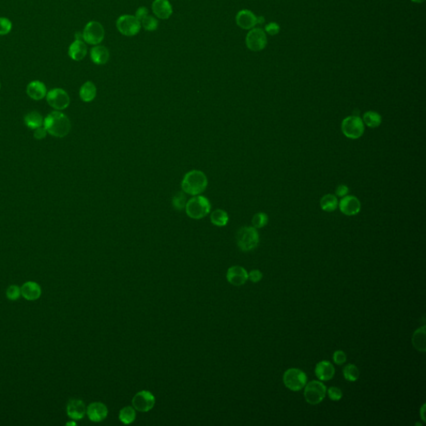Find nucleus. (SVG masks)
Returning a JSON list of instances; mask_svg holds the SVG:
<instances>
[{
    "instance_id": "1",
    "label": "nucleus",
    "mask_w": 426,
    "mask_h": 426,
    "mask_svg": "<svg viewBox=\"0 0 426 426\" xmlns=\"http://www.w3.org/2000/svg\"><path fill=\"white\" fill-rule=\"evenodd\" d=\"M47 132L55 137H64L71 131V122L65 114L59 111L52 112L43 121Z\"/></svg>"
},
{
    "instance_id": "2",
    "label": "nucleus",
    "mask_w": 426,
    "mask_h": 426,
    "mask_svg": "<svg viewBox=\"0 0 426 426\" xmlns=\"http://www.w3.org/2000/svg\"><path fill=\"white\" fill-rule=\"evenodd\" d=\"M208 177L199 170L188 172L182 181V189L185 194L196 196L202 194L208 187Z\"/></svg>"
},
{
    "instance_id": "3",
    "label": "nucleus",
    "mask_w": 426,
    "mask_h": 426,
    "mask_svg": "<svg viewBox=\"0 0 426 426\" xmlns=\"http://www.w3.org/2000/svg\"><path fill=\"white\" fill-rule=\"evenodd\" d=\"M186 213L188 216L193 219H202L210 213V201L207 197L196 195L187 202Z\"/></svg>"
},
{
    "instance_id": "4",
    "label": "nucleus",
    "mask_w": 426,
    "mask_h": 426,
    "mask_svg": "<svg viewBox=\"0 0 426 426\" xmlns=\"http://www.w3.org/2000/svg\"><path fill=\"white\" fill-rule=\"evenodd\" d=\"M237 246L243 252H250L255 249L259 243V234L254 227L240 228L236 232Z\"/></svg>"
},
{
    "instance_id": "5",
    "label": "nucleus",
    "mask_w": 426,
    "mask_h": 426,
    "mask_svg": "<svg viewBox=\"0 0 426 426\" xmlns=\"http://www.w3.org/2000/svg\"><path fill=\"white\" fill-rule=\"evenodd\" d=\"M341 131L349 139H358L364 134L365 124L360 116H347L341 122Z\"/></svg>"
},
{
    "instance_id": "6",
    "label": "nucleus",
    "mask_w": 426,
    "mask_h": 426,
    "mask_svg": "<svg viewBox=\"0 0 426 426\" xmlns=\"http://www.w3.org/2000/svg\"><path fill=\"white\" fill-rule=\"evenodd\" d=\"M307 376L304 371L295 368L287 369L283 375L285 386L293 391H298L303 389L307 385Z\"/></svg>"
},
{
    "instance_id": "7",
    "label": "nucleus",
    "mask_w": 426,
    "mask_h": 426,
    "mask_svg": "<svg viewBox=\"0 0 426 426\" xmlns=\"http://www.w3.org/2000/svg\"><path fill=\"white\" fill-rule=\"evenodd\" d=\"M116 29L124 36L132 37L140 32L142 28L139 20L133 15H122L116 20Z\"/></svg>"
},
{
    "instance_id": "8",
    "label": "nucleus",
    "mask_w": 426,
    "mask_h": 426,
    "mask_svg": "<svg viewBox=\"0 0 426 426\" xmlns=\"http://www.w3.org/2000/svg\"><path fill=\"white\" fill-rule=\"evenodd\" d=\"M105 36L103 26L97 21H91L87 23L82 32V39L85 43L91 45H97Z\"/></svg>"
},
{
    "instance_id": "9",
    "label": "nucleus",
    "mask_w": 426,
    "mask_h": 426,
    "mask_svg": "<svg viewBox=\"0 0 426 426\" xmlns=\"http://www.w3.org/2000/svg\"><path fill=\"white\" fill-rule=\"evenodd\" d=\"M327 387L320 381H313L307 384L305 388L304 396L307 403L317 405L324 400Z\"/></svg>"
},
{
    "instance_id": "10",
    "label": "nucleus",
    "mask_w": 426,
    "mask_h": 426,
    "mask_svg": "<svg viewBox=\"0 0 426 426\" xmlns=\"http://www.w3.org/2000/svg\"><path fill=\"white\" fill-rule=\"evenodd\" d=\"M46 99L49 105L56 110H63L70 103V97L62 88H54L47 93Z\"/></svg>"
},
{
    "instance_id": "11",
    "label": "nucleus",
    "mask_w": 426,
    "mask_h": 426,
    "mask_svg": "<svg viewBox=\"0 0 426 426\" xmlns=\"http://www.w3.org/2000/svg\"><path fill=\"white\" fill-rule=\"evenodd\" d=\"M246 43L247 48L252 51H261L267 45V35L262 29H252L247 34Z\"/></svg>"
},
{
    "instance_id": "12",
    "label": "nucleus",
    "mask_w": 426,
    "mask_h": 426,
    "mask_svg": "<svg viewBox=\"0 0 426 426\" xmlns=\"http://www.w3.org/2000/svg\"><path fill=\"white\" fill-rule=\"evenodd\" d=\"M132 403L134 409L137 411L148 412L154 408L156 400L150 391L142 390L134 395Z\"/></svg>"
},
{
    "instance_id": "13",
    "label": "nucleus",
    "mask_w": 426,
    "mask_h": 426,
    "mask_svg": "<svg viewBox=\"0 0 426 426\" xmlns=\"http://www.w3.org/2000/svg\"><path fill=\"white\" fill-rule=\"evenodd\" d=\"M236 24L243 29H253L256 24L264 23L265 19L262 16H256L252 12L248 9H243L238 12L236 17Z\"/></svg>"
},
{
    "instance_id": "14",
    "label": "nucleus",
    "mask_w": 426,
    "mask_h": 426,
    "mask_svg": "<svg viewBox=\"0 0 426 426\" xmlns=\"http://www.w3.org/2000/svg\"><path fill=\"white\" fill-rule=\"evenodd\" d=\"M338 207L341 213L347 216L357 215L361 209L360 200L355 196H345L341 199Z\"/></svg>"
},
{
    "instance_id": "15",
    "label": "nucleus",
    "mask_w": 426,
    "mask_h": 426,
    "mask_svg": "<svg viewBox=\"0 0 426 426\" xmlns=\"http://www.w3.org/2000/svg\"><path fill=\"white\" fill-rule=\"evenodd\" d=\"M227 279L230 284L235 287H241L248 280V273L243 267L233 266L228 270Z\"/></svg>"
},
{
    "instance_id": "16",
    "label": "nucleus",
    "mask_w": 426,
    "mask_h": 426,
    "mask_svg": "<svg viewBox=\"0 0 426 426\" xmlns=\"http://www.w3.org/2000/svg\"><path fill=\"white\" fill-rule=\"evenodd\" d=\"M108 408L105 405L101 402H94L90 404L87 408L86 414L90 421L93 422H102L108 416Z\"/></svg>"
},
{
    "instance_id": "17",
    "label": "nucleus",
    "mask_w": 426,
    "mask_h": 426,
    "mask_svg": "<svg viewBox=\"0 0 426 426\" xmlns=\"http://www.w3.org/2000/svg\"><path fill=\"white\" fill-rule=\"evenodd\" d=\"M87 412L85 404L78 399H72L67 405V414L73 421H79L84 417Z\"/></svg>"
},
{
    "instance_id": "18",
    "label": "nucleus",
    "mask_w": 426,
    "mask_h": 426,
    "mask_svg": "<svg viewBox=\"0 0 426 426\" xmlns=\"http://www.w3.org/2000/svg\"><path fill=\"white\" fill-rule=\"evenodd\" d=\"M152 9L154 15L161 19H168L174 12L168 0H154Z\"/></svg>"
},
{
    "instance_id": "19",
    "label": "nucleus",
    "mask_w": 426,
    "mask_h": 426,
    "mask_svg": "<svg viewBox=\"0 0 426 426\" xmlns=\"http://www.w3.org/2000/svg\"><path fill=\"white\" fill-rule=\"evenodd\" d=\"M42 295V289L37 282L27 281L21 287V295L27 301H36Z\"/></svg>"
},
{
    "instance_id": "20",
    "label": "nucleus",
    "mask_w": 426,
    "mask_h": 426,
    "mask_svg": "<svg viewBox=\"0 0 426 426\" xmlns=\"http://www.w3.org/2000/svg\"><path fill=\"white\" fill-rule=\"evenodd\" d=\"M26 92L30 98L39 101V100L43 99V97H46L47 88L43 82L35 80V81L29 82L27 86Z\"/></svg>"
},
{
    "instance_id": "21",
    "label": "nucleus",
    "mask_w": 426,
    "mask_h": 426,
    "mask_svg": "<svg viewBox=\"0 0 426 426\" xmlns=\"http://www.w3.org/2000/svg\"><path fill=\"white\" fill-rule=\"evenodd\" d=\"M88 48L82 40H75L68 48V56L74 61H81L86 57Z\"/></svg>"
},
{
    "instance_id": "22",
    "label": "nucleus",
    "mask_w": 426,
    "mask_h": 426,
    "mask_svg": "<svg viewBox=\"0 0 426 426\" xmlns=\"http://www.w3.org/2000/svg\"><path fill=\"white\" fill-rule=\"evenodd\" d=\"M315 375L321 381H329L335 375V368L332 364L329 361H321L319 362L315 369Z\"/></svg>"
},
{
    "instance_id": "23",
    "label": "nucleus",
    "mask_w": 426,
    "mask_h": 426,
    "mask_svg": "<svg viewBox=\"0 0 426 426\" xmlns=\"http://www.w3.org/2000/svg\"><path fill=\"white\" fill-rule=\"evenodd\" d=\"M90 57L93 62L97 65H103L108 63L110 54L108 49L102 45H96L92 48L90 51Z\"/></svg>"
},
{
    "instance_id": "24",
    "label": "nucleus",
    "mask_w": 426,
    "mask_h": 426,
    "mask_svg": "<svg viewBox=\"0 0 426 426\" xmlns=\"http://www.w3.org/2000/svg\"><path fill=\"white\" fill-rule=\"evenodd\" d=\"M97 95V88L91 81L84 82L80 88V98L85 102H92Z\"/></svg>"
},
{
    "instance_id": "25",
    "label": "nucleus",
    "mask_w": 426,
    "mask_h": 426,
    "mask_svg": "<svg viewBox=\"0 0 426 426\" xmlns=\"http://www.w3.org/2000/svg\"><path fill=\"white\" fill-rule=\"evenodd\" d=\"M412 344L415 349L426 352V327H422L415 330L412 336Z\"/></svg>"
},
{
    "instance_id": "26",
    "label": "nucleus",
    "mask_w": 426,
    "mask_h": 426,
    "mask_svg": "<svg viewBox=\"0 0 426 426\" xmlns=\"http://www.w3.org/2000/svg\"><path fill=\"white\" fill-rule=\"evenodd\" d=\"M43 121L42 115L36 111L29 112L24 116L25 125L33 130L43 126Z\"/></svg>"
},
{
    "instance_id": "27",
    "label": "nucleus",
    "mask_w": 426,
    "mask_h": 426,
    "mask_svg": "<svg viewBox=\"0 0 426 426\" xmlns=\"http://www.w3.org/2000/svg\"><path fill=\"white\" fill-rule=\"evenodd\" d=\"M338 199L337 196L333 195V194H327L325 196H322L321 199V208L322 210L327 213H331L334 211L336 210V208H338Z\"/></svg>"
},
{
    "instance_id": "28",
    "label": "nucleus",
    "mask_w": 426,
    "mask_h": 426,
    "mask_svg": "<svg viewBox=\"0 0 426 426\" xmlns=\"http://www.w3.org/2000/svg\"><path fill=\"white\" fill-rule=\"evenodd\" d=\"M211 222L216 227H225L229 221V216L227 212L222 209H216L211 214Z\"/></svg>"
},
{
    "instance_id": "29",
    "label": "nucleus",
    "mask_w": 426,
    "mask_h": 426,
    "mask_svg": "<svg viewBox=\"0 0 426 426\" xmlns=\"http://www.w3.org/2000/svg\"><path fill=\"white\" fill-rule=\"evenodd\" d=\"M364 124L371 128H378L381 125L382 118L380 114L374 111H368L363 115Z\"/></svg>"
},
{
    "instance_id": "30",
    "label": "nucleus",
    "mask_w": 426,
    "mask_h": 426,
    "mask_svg": "<svg viewBox=\"0 0 426 426\" xmlns=\"http://www.w3.org/2000/svg\"><path fill=\"white\" fill-rule=\"evenodd\" d=\"M136 419V411L135 409L131 407H126L122 408L119 412V420L125 425L132 424Z\"/></svg>"
},
{
    "instance_id": "31",
    "label": "nucleus",
    "mask_w": 426,
    "mask_h": 426,
    "mask_svg": "<svg viewBox=\"0 0 426 426\" xmlns=\"http://www.w3.org/2000/svg\"><path fill=\"white\" fill-rule=\"evenodd\" d=\"M343 375L347 381L354 382L357 381L360 377V370L355 365L348 364L343 369Z\"/></svg>"
},
{
    "instance_id": "32",
    "label": "nucleus",
    "mask_w": 426,
    "mask_h": 426,
    "mask_svg": "<svg viewBox=\"0 0 426 426\" xmlns=\"http://www.w3.org/2000/svg\"><path fill=\"white\" fill-rule=\"evenodd\" d=\"M141 26L147 31H155L158 27V21L156 18L148 15L143 19L140 21Z\"/></svg>"
},
{
    "instance_id": "33",
    "label": "nucleus",
    "mask_w": 426,
    "mask_h": 426,
    "mask_svg": "<svg viewBox=\"0 0 426 426\" xmlns=\"http://www.w3.org/2000/svg\"><path fill=\"white\" fill-rule=\"evenodd\" d=\"M252 222L255 228H264L268 223V216L264 213H256L253 216Z\"/></svg>"
},
{
    "instance_id": "34",
    "label": "nucleus",
    "mask_w": 426,
    "mask_h": 426,
    "mask_svg": "<svg viewBox=\"0 0 426 426\" xmlns=\"http://www.w3.org/2000/svg\"><path fill=\"white\" fill-rule=\"evenodd\" d=\"M186 204H187L186 196L182 192L177 193L173 199V205H174V208L176 210L181 211L186 207Z\"/></svg>"
},
{
    "instance_id": "35",
    "label": "nucleus",
    "mask_w": 426,
    "mask_h": 426,
    "mask_svg": "<svg viewBox=\"0 0 426 426\" xmlns=\"http://www.w3.org/2000/svg\"><path fill=\"white\" fill-rule=\"evenodd\" d=\"M21 295V288L17 285H12L6 290V296L10 301H17Z\"/></svg>"
},
{
    "instance_id": "36",
    "label": "nucleus",
    "mask_w": 426,
    "mask_h": 426,
    "mask_svg": "<svg viewBox=\"0 0 426 426\" xmlns=\"http://www.w3.org/2000/svg\"><path fill=\"white\" fill-rule=\"evenodd\" d=\"M13 23L7 18H0V35H7L11 32Z\"/></svg>"
},
{
    "instance_id": "37",
    "label": "nucleus",
    "mask_w": 426,
    "mask_h": 426,
    "mask_svg": "<svg viewBox=\"0 0 426 426\" xmlns=\"http://www.w3.org/2000/svg\"><path fill=\"white\" fill-rule=\"evenodd\" d=\"M328 395L331 401H338L343 396V393L340 388L337 387H330L328 389Z\"/></svg>"
},
{
    "instance_id": "38",
    "label": "nucleus",
    "mask_w": 426,
    "mask_h": 426,
    "mask_svg": "<svg viewBox=\"0 0 426 426\" xmlns=\"http://www.w3.org/2000/svg\"><path fill=\"white\" fill-rule=\"evenodd\" d=\"M347 355L343 350H336L333 355V360L336 365L341 366L347 361Z\"/></svg>"
},
{
    "instance_id": "39",
    "label": "nucleus",
    "mask_w": 426,
    "mask_h": 426,
    "mask_svg": "<svg viewBox=\"0 0 426 426\" xmlns=\"http://www.w3.org/2000/svg\"><path fill=\"white\" fill-rule=\"evenodd\" d=\"M47 134H48V132L46 130L45 128L42 126V127L34 129V136L38 140L43 139L47 136Z\"/></svg>"
},
{
    "instance_id": "40",
    "label": "nucleus",
    "mask_w": 426,
    "mask_h": 426,
    "mask_svg": "<svg viewBox=\"0 0 426 426\" xmlns=\"http://www.w3.org/2000/svg\"><path fill=\"white\" fill-rule=\"evenodd\" d=\"M262 273L259 270H253L248 274V278L254 283L259 282L262 279Z\"/></svg>"
},
{
    "instance_id": "41",
    "label": "nucleus",
    "mask_w": 426,
    "mask_h": 426,
    "mask_svg": "<svg viewBox=\"0 0 426 426\" xmlns=\"http://www.w3.org/2000/svg\"><path fill=\"white\" fill-rule=\"evenodd\" d=\"M265 29L271 35H276L280 31V26L276 23H270L266 26Z\"/></svg>"
},
{
    "instance_id": "42",
    "label": "nucleus",
    "mask_w": 426,
    "mask_h": 426,
    "mask_svg": "<svg viewBox=\"0 0 426 426\" xmlns=\"http://www.w3.org/2000/svg\"><path fill=\"white\" fill-rule=\"evenodd\" d=\"M348 193H349V188L344 184L339 185L338 187L335 189L336 196H340V197L347 196Z\"/></svg>"
},
{
    "instance_id": "43",
    "label": "nucleus",
    "mask_w": 426,
    "mask_h": 426,
    "mask_svg": "<svg viewBox=\"0 0 426 426\" xmlns=\"http://www.w3.org/2000/svg\"><path fill=\"white\" fill-rule=\"evenodd\" d=\"M148 15V9L146 8V7H140L137 9V10L136 11V15H135V17L137 19L141 21V20L143 19L144 18L147 17Z\"/></svg>"
},
{
    "instance_id": "44",
    "label": "nucleus",
    "mask_w": 426,
    "mask_h": 426,
    "mask_svg": "<svg viewBox=\"0 0 426 426\" xmlns=\"http://www.w3.org/2000/svg\"><path fill=\"white\" fill-rule=\"evenodd\" d=\"M425 408H426V406L424 405L422 409H421V415H422V419H423L424 421H426V420H425V416H424V414H425Z\"/></svg>"
},
{
    "instance_id": "45",
    "label": "nucleus",
    "mask_w": 426,
    "mask_h": 426,
    "mask_svg": "<svg viewBox=\"0 0 426 426\" xmlns=\"http://www.w3.org/2000/svg\"><path fill=\"white\" fill-rule=\"evenodd\" d=\"M66 426H76V423L74 422V421H72V422H68V423L66 424Z\"/></svg>"
},
{
    "instance_id": "46",
    "label": "nucleus",
    "mask_w": 426,
    "mask_h": 426,
    "mask_svg": "<svg viewBox=\"0 0 426 426\" xmlns=\"http://www.w3.org/2000/svg\"><path fill=\"white\" fill-rule=\"evenodd\" d=\"M413 2H415V3H423L425 2V0H411Z\"/></svg>"
},
{
    "instance_id": "47",
    "label": "nucleus",
    "mask_w": 426,
    "mask_h": 426,
    "mask_svg": "<svg viewBox=\"0 0 426 426\" xmlns=\"http://www.w3.org/2000/svg\"><path fill=\"white\" fill-rule=\"evenodd\" d=\"M0 88H1V84H0Z\"/></svg>"
}]
</instances>
